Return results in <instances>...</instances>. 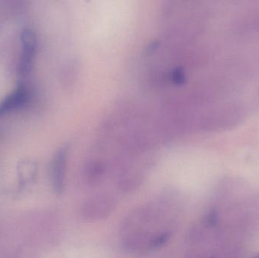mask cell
Wrapping results in <instances>:
<instances>
[{"instance_id":"6da1fadb","label":"cell","mask_w":259,"mask_h":258,"mask_svg":"<svg viewBox=\"0 0 259 258\" xmlns=\"http://www.w3.org/2000/svg\"><path fill=\"white\" fill-rule=\"evenodd\" d=\"M21 50L19 59V73L21 75L29 74L32 66L36 49V36L30 29L23 30L21 36Z\"/></svg>"},{"instance_id":"277c9868","label":"cell","mask_w":259,"mask_h":258,"mask_svg":"<svg viewBox=\"0 0 259 258\" xmlns=\"http://www.w3.org/2000/svg\"><path fill=\"white\" fill-rule=\"evenodd\" d=\"M218 222V212L217 211L213 210L210 211L208 215L205 217V223L208 227H214L216 225Z\"/></svg>"},{"instance_id":"5b68a950","label":"cell","mask_w":259,"mask_h":258,"mask_svg":"<svg viewBox=\"0 0 259 258\" xmlns=\"http://www.w3.org/2000/svg\"><path fill=\"white\" fill-rule=\"evenodd\" d=\"M254 258H259V254H257V255H255V257Z\"/></svg>"},{"instance_id":"7a4b0ae2","label":"cell","mask_w":259,"mask_h":258,"mask_svg":"<svg viewBox=\"0 0 259 258\" xmlns=\"http://www.w3.org/2000/svg\"><path fill=\"white\" fill-rule=\"evenodd\" d=\"M28 101V92L19 86L0 101V117L22 108Z\"/></svg>"},{"instance_id":"3957f363","label":"cell","mask_w":259,"mask_h":258,"mask_svg":"<svg viewBox=\"0 0 259 258\" xmlns=\"http://www.w3.org/2000/svg\"><path fill=\"white\" fill-rule=\"evenodd\" d=\"M65 154L63 151H60L55 158L52 171L53 188L58 195L62 193L65 186Z\"/></svg>"}]
</instances>
